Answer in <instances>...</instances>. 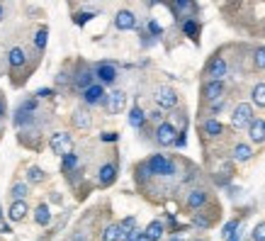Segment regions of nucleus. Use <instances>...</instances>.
<instances>
[{
    "label": "nucleus",
    "mask_w": 265,
    "mask_h": 241,
    "mask_svg": "<svg viewBox=\"0 0 265 241\" xmlns=\"http://www.w3.org/2000/svg\"><path fill=\"white\" fill-rule=\"evenodd\" d=\"M229 241H241V237H238V232H236V234H234V237H231Z\"/></svg>",
    "instance_id": "nucleus-46"
},
{
    "label": "nucleus",
    "mask_w": 265,
    "mask_h": 241,
    "mask_svg": "<svg viewBox=\"0 0 265 241\" xmlns=\"http://www.w3.org/2000/svg\"><path fill=\"white\" fill-rule=\"evenodd\" d=\"M71 122H73V127H76V129H88L90 124H92L88 110H76V112H73V117H71Z\"/></svg>",
    "instance_id": "nucleus-21"
},
{
    "label": "nucleus",
    "mask_w": 265,
    "mask_h": 241,
    "mask_svg": "<svg viewBox=\"0 0 265 241\" xmlns=\"http://www.w3.org/2000/svg\"><path fill=\"white\" fill-rule=\"evenodd\" d=\"M173 7H176V12H187V15H192V12L197 10V5H195V2H190V0H177Z\"/></svg>",
    "instance_id": "nucleus-27"
},
{
    "label": "nucleus",
    "mask_w": 265,
    "mask_h": 241,
    "mask_svg": "<svg viewBox=\"0 0 265 241\" xmlns=\"http://www.w3.org/2000/svg\"><path fill=\"white\" fill-rule=\"evenodd\" d=\"M136 173H139V178H141V181H148V178L153 176V173H151V166H148V161H144V163H139Z\"/></svg>",
    "instance_id": "nucleus-33"
},
{
    "label": "nucleus",
    "mask_w": 265,
    "mask_h": 241,
    "mask_svg": "<svg viewBox=\"0 0 265 241\" xmlns=\"http://www.w3.org/2000/svg\"><path fill=\"white\" fill-rule=\"evenodd\" d=\"M148 30L153 32V34H161V32H163V30H161V25H158V22H148Z\"/></svg>",
    "instance_id": "nucleus-42"
},
{
    "label": "nucleus",
    "mask_w": 265,
    "mask_h": 241,
    "mask_svg": "<svg viewBox=\"0 0 265 241\" xmlns=\"http://www.w3.org/2000/svg\"><path fill=\"white\" fill-rule=\"evenodd\" d=\"M253 241H265V222L256 224V229H253Z\"/></svg>",
    "instance_id": "nucleus-35"
},
{
    "label": "nucleus",
    "mask_w": 265,
    "mask_h": 241,
    "mask_svg": "<svg viewBox=\"0 0 265 241\" xmlns=\"http://www.w3.org/2000/svg\"><path fill=\"white\" fill-rule=\"evenodd\" d=\"M27 181L30 183H42L44 181V171H42L39 166H32L30 171H27Z\"/></svg>",
    "instance_id": "nucleus-29"
},
{
    "label": "nucleus",
    "mask_w": 265,
    "mask_h": 241,
    "mask_svg": "<svg viewBox=\"0 0 265 241\" xmlns=\"http://www.w3.org/2000/svg\"><path fill=\"white\" fill-rule=\"evenodd\" d=\"M209 224H212V222H209V219H207V217H200V214H197V217H195V227H200V229H207V227H209Z\"/></svg>",
    "instance_id": "nucleus-39"
},
{
    "label": "nucleus",
    "mask_w": 265,
    "mask_h": 241,
    "mask_svg": "<svg viewBox=\"0 0 265 241\" xmlns=\"http://www.w3.org/2000/svg\"><path fill=\"white\" fill-rule=\"evenodd\" d=\"M105 97H107V95H105V88H102L100 83H95L92 88H88V91L83 93V102H86V105H100Z\"/></svg>",
    "instance_id": "nucleus-12"
},
{
    "label": "nucleus",
    "mask_w": 265,
    "mask_h": 241,
    "mask_svg": "<svg viewBox=\"0 0 265 241\" xmlns=\"http://www.w3.org/2000/svg\"><path fill=\"white\" fill-rule=\"evenodd\" d=\"M49 146L51 151L56 153V156H68V153H73V139H71V134H66V132H54L51 134V139H49Z\"/></svg>",
    "instance_id": "nucleus-3"
},
{
    "label": "nucleus",
    "mask_w": 265,
    "mask_h": 241,
    "mask_svg": "<svg viewBox=\"0 0 265 241\" xmlns=\"http://www.w3.org/2000/svg\"><path fill=\"white\" fill-rule=\"evenodd\" d=\"M202 132H205V137H209V139H217V137L224 134V124L219 120H205L202 122Z\"/></svg>",
    "instance_id": "nucleus-16"
},
{
    "label": "nucleus",
    "mask_w": 265,
    "mask_h": 241,
    "mask_svg": "<svg viewBox=\"0 0 265 241\" xmlns=\"http://www.w3.org/2000/svg\"><path fill=\"white\" fill-rule=\"evenodd\" d=\"M182 32H185L187 37H192V39H195V37H197V32H200V27H197V22H195V20H185V22H182Z\"/></svg>",
    "instance_id": "nucleus-30"
},
{
    "label": "nucleus",
    "mask_w": 265,
    "mask_h": 241,
    "mask_svg": "<svg viewBox=\"0 0 265 241\" xmlns=\"http://www.w3.org/2000/svg\"><path fill=\"white\" fill-rule=\"evenodd\" d=\"M163 232H166V227H163V222H158V219H153L146 229H144L148 241H161L163 239Z\"/></svg>",
    "instance_id": "nucleus-20"
},
{
    "label": "nucleus",
    "mask_w": 265,
    "mask_h": 241,
    "mask_svg": "<svg viewBox=\"0 0 265 241\" xmlns=\"http://www.w3.org/2000/svg\"><path fill=\"white\" fill-rule=\"evenodd\" d=\"M127 241H148V239H146V234H144L141 229H132L129 237H127Z\"/></svg>",
    "instance_id": "nucleus-36"
},
{
    "label": "nucleus",
    "mask_w": 265,
    "mask_h": 241,
    "mask_svg": "<svg viewBox=\"0 0 265 241\" xmlns=\"http://www.w3.org/2000/svg\"><path fill=\"white\" fill-rule=\"evenodd\" d=\"M236 229H238V219H231V222H226V227H224L221 234H224L226 239H231V237L236 234Z\"/></svg>",
    "instance_id": "nucleus-34"
},
{
    "label": "nucleus",
    "mask_w": 265,
    "mask_h": 241,
    "mask_svg": "<svg viewBox=\"0 0 265 241\" xmlns=\"http://www.w3.org/2000/svg\"><path fill=\"white\" fill-rule=\"evenodd\" d=\"M100 139H102V142H117L119 134H117V132H105V134H102Z\"/></svg>",
    "instance_id": "nucleus-41"
},
{
    "label": "nucleus",
    "mask_w": 265,
    "mask_h": 241,
    "mask_svg": "<svg viewBox=\"0 0 265 241\" xmlns=\"http://www.w3.org/2000/svg\"><path fill=\"white\" fill-rule=\"evenodd\" d=\"M115 178H117V166H115V163L100 166V171H97V183H100V185H112Z\"/></svg>",
    "instance_id": "nucleus-13"
},
{
    "label": "nucleus",
    "mask_w": 265,
    "mask_h": 241,
    "mask_svg": "<svg viewBox=\"0 0 265 241\" xmlns=\"http://www.w3.org/2000/svg\"><path fill=\"white\" fill-rule=\"evenodd\" d=\"M17 110H20V112H30V115H32V112L37 110V100H25Z\"/></svg>",
    "instance_id": "nucleus-37"
},
{
    "label": "nucleus",
    "mask_w": 265,
    "mask_h": 241,
    "mask_svg": "<svg viewBox=\"0 0 265 241\" xmlns=\"http://www.w3.org/2000/svg\"><path fill=\"white\" fill-rule=\"evenodd\" d=\"M124 105H127V95L122 91H112L105 97V110H107L110 115H119V112L124 110Z\"/></svg>",
    "instance_id": "nucleus-7"
},
{
    "label": "nucleus",
    "mask_w": 265,
    "mask_h": 241,
    "mask_svg": "<svg viewBox=\"0 0 265 241\" xmlns=\"http://www.w3.org/2000/svg\"><path fill=\"white\" fill-rule=\"evenodd\" d=\"M185 205H187V210H192V212L202 210V207L207 205V193L205 190H190V195H187Z\"/></svg>",
    "instance_id": "nucleus-11"
},
{
    "label": "nucleus",
    "mask_w": 265,
    "mask_h": 241,
    "mask_svg": "<svg viewBox=\"0 0 265 241\" xmlns=\"http://www.w3.org/2000/svg\"><path fill=\"white\" fill-rule=\"evenodd\" d=\"M248 137H251V142L253 144H263L265 142V120H253V124L248 127Z\"/></svg>",
    "instance_id": "nucleus-15"
},
{
    "label": "nucleus",
    "mask_w": 265,
    "mask_h": 241,
    "mask_svg": "<svg viewBox=\"0 0 265 241\" xmlns=\"http://www.w3.org/2000/svg\"><path fill=\"white\" fill-rule=\"evenodd\" d=\"M115 27H117V30H134V27H136V17H134V12H129V10H119L117 15H115Z\"/></svg>",
    "instance_id": "nucleus-10"
},
{
    "label": "nucleus",
    "mask_w": 265,
    "mask_h": 241,
    "mask_svg": "<svg viewBox=\"0 0 265 241\" xmlns=\"http://www.w3.org/2000/svg\"><path fill=\"white\" fill-rule=\"evenodd\" d=\"M148 166H151V173H153V176H161V178H168V176L176 173L173 158H168V156H163V153H153V156L148 158Z\"/></svg>",
    "instance_id": "nucleus-1"
},
{
    "label": "nucleus",
    "mask_w": 265,
    "mask_h": 241,
    "mask_svg": "<svg viewBox=\"0 0 265 241\" xmlns=\"http://www.w3.org/2000/svg\"><path fill=\"white\" fill-rule=\"evenodd\" d=\"M46 34H49V32L44 30V27L34 34V47H37L39 51H44V47H46Z\"/></svg>",
    "instance_id": "nucleus-31"
},
{
    "label": "nucleus",
    "mask_w": 265,
    "mask_h": 241,
    "mask_svg": "<svg viewBox=\"0 0 265 241\" xmlns=\"http://www.w3.org/2000/svg\"><path fill=\"white\" fill-rule=\"evenodd\" d=\"M205 73L209 76V81H221L226 76V61H224V56H212L209 63H207Z\"/></svg>",
    "instance_id": "nucleus-6"
},
{
    "label": "nucleus",
    "mask_w": 265,
    "mask_h": 241,
    "mask_svg": "<svg viewBox=\"0 0 265 241\" xmlns=\"http://www.w3.org/2000/svg\"><path fill=\"white\" fill-rule=\"evenodd\" d=\"M144 122H146V112H144L139 105H134V107H132V112H129V124H132L134 129H141V127H144Z\"/></svg>",
    "instance_id": "nucleus-22"
},
{
    "label": "nucleus",
    "mask_w": 265,
    "mask_h": 241,
    "mask_svg": "<svg viewBox=\"0 0 265 241\" xmlns=\"http://www.w3.org/2000/svg\"><path fill=\"white\" fill-rule=\"evenodd\" d=\"M37 97H51V91H49V88H42V91H37Z\"/></svg>",
    "instance_id": "nucleus-43"
},
{
    "label": "nucleus",
    "mask_w": 265,
    "mask_h": 241,
    "mask_svg": "<svg viewBox=\"0 0 265 241\" xmlns=\"http://www.w3.org/2000/svg\"><path fill=\"white\" fill-rule=\"evenodd\" d=\"M197 241H202V239H197Z\"/></svg>",
    "instance_id": "nucleus-50"
},
{
    "label": "nucleus",
    "mask_w": 265,
    "mask_h": 241,
    "mask_svg": "<svg viewBox=\"0 0 265 241\" xmlns=\"http://www.w3.org/2000/svg\"><path fill=\"white\" fill-rule=\"evenodd\" d=\"M168 241H185V239H182V237H177V234H176V237H171Z\"/></svg>",
    "instance_id": "nucleus-45"
},
{
    "label": "nucleus",
    "mask_w": 265,
    "mask_h": 241,
    "mask_svg": "<svg viewBox=\"0 0 265 241\" xmlns=\"http://www.w3.org/2000/svg\"><path fill=\"white\" fill-rule=\"evenodd\" d=\"M92 17H95L92 12H78V15L73 17V22H76V25H86V22H88V20H92Z\"/></svg>",
    "instance_id": "nucleus-38"
},
{
    "label": "nucleus",
    "mask_w": 265,
    "mask_h": 241,
    "mask_svg": "<svg viewBox=\"0 0 265 241\" xmlns=\"http://www.w3.org/2000/svg\"><path fill=\"white\" fill-rule=\"evenodd\" d=\"M10 195H12V202H25V197L30 195L27 183H15V185H12V190H10Z\"/></svg>",
    "instance_id": "nucleus-25"
},
{
    "label": "nucleus",
    "mask_w": 265,
    "mask_h": 241,
    "mask_svg": "<svg viewBox=\"0 0 265 241\" xmlns=\"http://www.w3.org/2000/svg\"><path fill=\"white\" fill-rule=\"evenodd\" d=\"M34 222H37L39 227H46V224L51 222V210H49V205H39V207L34 210Z\"/></svg>",
    "instance_id": "nucleus-24"
},
{
    "label": "nucleus",
    "mask_w": 265,
    "mask_h": 241,
    "mask_svg": "<svg viewBox=\"0 0 265 241\" xmlns=\"http://www.w3.org/2000/svg\"><path fill=\"white\" fill-rule=\"evenodd\" d=\"M148 117H151V120L153 122H158V124H163V117H166V115H163V112H161V110H153V112H151V115H148Z\"/></svg>",
    "instance_id": "nucleus-40"
},
{
    "label": "nucleus",
    "mask_w": 265,
    "mask_h": 241,
    "mask_svg": "<svg viewBox=\"0 0 265 241\" xmlns=\"http://www.w3.org/2000/svg\"><path fill=\"white\" fill-rule=\"evenodd\" d=\"M0 15H2V7H0Z\"/></svg>",
    "instance_id": "nucleus-48"
},
{
    "label": "nucleus",
    "mask_w": 265,
    "mask_h": 241,
    "mask_svg": "<svg viewBox=\"0 0 265 241\" xmlns=\"http://www.w3.org/2000/svg\"><path fill=\"white\" fill-rule=\"evenodd\" d=\"M27 212H30L27 202H12L7 210V217H10V222H22L27 217Z\"/></svg>",
    "instance_id": "nucleus-19"
},
{
    "label": "nucleus",
    "mask_w": 265,
    "mask_h": 241,
    "mask_svg": "<svg viewBox=\"0 0 265 241\" xmlns=\"http://www.w3.org/2000/svg\"><path fill=\"white\" fill-rule=\"evenodd\" d=\"M7 63H10V68L25 66V63H27V51H25L22 47H12V49L7 51Z\"/></svg>",
    "instance_id": "nucleus-14"
},
{
    "label": "nucleus",
    "mask_w": 265,
    "mask_h": 241,
    "mask_svg": "<svg viewBox=\"0 0 265 241\" xmlns=\"http://www.w3.org/2000/svg\"><path fill=\"white\" fill-rule=\"evenodd\" d=\"M100 241H124V232L119 224H107L100 234Z\"/></svg>",
    "instance_id": "nucleus-17"
},
{
    "label": "nucleus",
    "mask_w": 265,
    "mask_h": 241,
    "mask_svg": "<svg viewBox=\"0 0 265 241\" xmlns=\"http://www.w3.org/2000/svg\"><path fill=\"white\" fill-rule=\"evenodd\" d=\"M92 78H95V71H88V68L78 71V76H76V88H81V91L86 93L88 88L95 86V83H92Z\"/></svg>",
    "instance_id": "nucleus-18"
},
{
    "label": "nucleus",
    "mask_w": 265,
    "mask_h": 241,
    "mask_svg": "<svg viewBox=\"0 0 265 241\" xmlns=\"http://www.w3.org/2000/svg\"><path fill=\"white\" fill-rule=\"evenodd\" d=\"M73 241H86V237L83 234H73Z\"/></svg>",
    "instance_id": "nucleus-44"
},
{
    "label": "nucleus",
    "mask_w": 265,
    "mask_h": 241,
    "mask_svg": "<svg viewBox=\"0 0 265 241\" xmlns=\"http://www.w3.org/2000/svg\"><path fill=\"white\" fill-rule=\"evenodd\" d=\"M95 78L100 81V86H110L117 81V68L112 63H100L95 66Z\"/></svg>",
    "instance_id": "nucleus-9"
},
{
    "label": "nucleus",
    "mask_w": 265,
    "mask_h": 241,
    "mask_svg": "<svg viewBox=\"0 0 265 241\" xmlns=\"http://www.w3.org/2000/svg\"><path fill=\"white\" fill-rule=\"evenodd\" d=\"M156 142L161 144V146H176L177 142V129L171 124V122H163V124H158L156 127Z\"/></svg>",
    "instance_id": "nucleus-4"
},
{
    "label": "nucleus",
    "mask_w": 265,
    "mask_h": 241,
    "mask_svg": "<svg viewBox=\"0 0 265 241\" xmlns=\"http://www.w3.org/2000/svg\"><path fill=\"white\" fill-rule=\"evenodd\" d=\"M251 97H253V102L258 105V107H265V83H258L253 93H251Z\"/></svg>",
    "instance_id": "nucleus-26"
},
{
    "label": "nucleus",
    "mask_w": 265,
    "mask_h": 241,
    "mask_svg": "<svg viewBox=\"0 0 265 241\" xmlns=\"http://www.w3.org/2000/svg\"><path fill=\"white\" fill-rule=\"evenodd\" d=\"M253 105L248 102H238L234 107V115H231V127L234 129H248L253 124Z\"/></svg>",
    "instance_id": "nucleus-2"
},
{
    "label": "nucleus",
    "mask_w": 265,
    "mask_h": 241,
    "mask_svg": "<svg viewBox=\"0 0 265 241\" xmlns=\"http://www.w3.org/2000/svg\"><path fill=\"white\" fill-rule=\"evenodd\" d=\"M2 112H5V102L0 100V115H2Z\"/></svg>",
    "instance_id": "nucleus-47"
},
{
    "label": "nucleus",
    "mask_w": 265,
    "mask_h": 241,
    "mask_svg": "<svg viewBox=\"0 0 265 241\" xmlns=\"http://www.w3.org/2000/svg\"><path fill=\"white\" fill-rule=\"evenodd\" d=\"M0 219H2V212H0Z\"/></svg>",
    "instance_id": "nucleus-49"
},
{
    "label": "nucleus",
    "mask_w": 265,
    "mask_h": 241,
    "mask_svg": "<svg viewBox=\"0 0 265 241\" xmlns=\"http://www.w3.org/2000/svg\"><path fill=\"white\" fill-rule=\"evenodd\" d=\"M153 97H156L158 110H173L177 105V93L173 91V88H158Z\"/></svg>",
    "instance_id": "nucleus-5"
},
{
    "label": "nucleus",
    "mask_w": 265,
    "mask_h": 241,
    "mask_svg": "<svg viewBox=\"0 0 265 241\" xmlns=\"http://www.w3.org/2000/svg\"><path fill=\"white\" fill-rule=\"evenodd\" d=\"M251 158H253V149H251L248 144H236L234 146V161L246 163V161H251Z\"/></svg>",
    "instance_id": "nucleus-23"
},
{
    "label": "nucleus",
    "mask_w": 265,
    "mask_h": 241,
    "mask_svg": "<svg viewBox=\"0 0 265 241\" xmlns=\"http://www.w3.org/2000/svg\"><path fill=\"white\" fill-rule=\"evenodd\" d=\"M253 63H256V68H265V47H258L253 51Z\"/></svg>",
    "instance_id": "nucleus-32"
},
{
    "label": "nucleus",
    "mask_w": 265,
    "mask_h": 241,
    "mask_svg": "<svg viewBox=\"0 0 265 241\" xmlns=\"http://www.w3.org/2000/svg\"><path fill=\"white\" fill-rule=\"evenodd\" d=\"M202 95L207 102H219L224 97V81H207L202 86Z\"/></svg>",
    "instance_id": "nucleus-8"
},
{
    "label": "nucleus",
    "mask_w": 265,
    "mask_h": 241,
    "mask_svg": "<svg viewBox=\"0 0 265 241\" xmlns=\"http://www.w3.org/2000/svg\"><path fill=\"white\" fill-rule=\"evenodd\" d=\"M78 166V153H68V156H63V161H61V168L68 173V171H73Z\"/></svg>",
    "instance_id": "nucleus-28"
}]
</instances>
